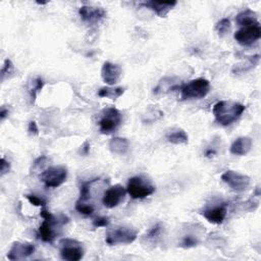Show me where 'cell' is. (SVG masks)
<instances>
[{"label": "cell", "instance_id": "2", "mask_svg": "<svg viewBox=\"0 0 261 261\" xmlns=\"http://www.w3.org/2000/svg\"><path fill=\"white\" fill-rule=\"evenodd\" d=\"M210 91V83L207 79L199 78L181 87V97L183 100L202 99Z\"/></svg>", "mask_w": 261, "mask_h": 261}, {"label": "cell", "instance_id": "6", "mask_svg": "<svg viewBox=\"0 0 261 261\" xmlns=\"http://www.w3.org/2000/svg\"><path fill=\"white\" fill-rule=\"evenodd\" d=\"M123 121L122 114L116 107L105 108L99 121V130L103 135H110L115 133L121 126Z\"/></svg>", "mask_w": 261, "mask_h": 261}, {"label": "cell", "instance_id": "5", "mask_svg": "<svg viewBox=\"0 0 261 261\" xmlns=\"http://www.w3.org/2000/svg\"><path fill=\"white\" fill-rule=\"evenodd\" d=\"M67 179V169L64 166H51L41 172L40 180L46 188H57Z\"/></svg>", "mask_w": 261, "mask_h": 261}, {"label": "cell", "instance_id": "1", "mask_svg": "<svg viewBox=\"0 0 261 261\" xmlns=\"http://www.w3.org/2000/svg\"><path fill=\"white\" fill-rule=\"evenodd\" d=\"M245 109L246 106L241 103L221 100L214 104L212 113L217 124L228 127L237 122L242 117Z\"/></svg>", "mask_w": 261, "mask_h": 261}, {"label": "cell", "instance_id": "4", "mask_svg": "<svg viewBox=\"0 0 261 261\" xmlns=\"http://www.w3.org/2000/svg\"><path fill=\"white\" fill-rule=\"evenodd\" d=\"M138 237V232L131 227H118L116 229L109 230L106 234L105 242L109 246H116L121 244H131Z\"/></svg>", "mask_w": 261, "mask_h": 261}, {"label": "cell", "instance_id": "19", "mask_svg": "<svg viewBox=\"0 0 261 261\" xmlns=\"http://www.w3.org/2000/svg\"><path fill=\"white\" fill-rule=\"evenodd\" d=\"M236 23L241 27L258 23L257 14L251 10H246L236 17Z\"/></svg>", "mask_w": 261, "mask_h": 261}, {"label": "cell", "instance_id": "11", "mask_svg": "<svg viewBox=\"0 0 261 261\" xmlns=\"http://www.w3.org/2000/svg\"><path fill=\"white\" fill-rule=\"evenodd\" d=\"M35 252V246L28 242H15L9 251L8 258L12 261L15 260H23L31 255H33Z\"/></svg>", "mask_w": 261, "mask_h": 261}, {"label": "cell", "instance_id": "9", "mask_svg": "<svg viewBox=\"0 0 261 261\" xmlns=\"http://www.w3.org/2000/svg\"><path fill=\"white\" fill-rule=\"evenodd\" d=\"M221 180L235 192H244L250 186V178L235 170H227L221 175Z\"/></svg>", "mask_w": 261, "mask_h": 261}, {"label": "cell", "instance_id": "25", "mask_svg": "<svg viewBox=\"0 0 261 261\" xmlns=\"http://www.w3.org/2000/svg\"><path fill=\"white\" fill-rule=\"evenodd\" d=\"M44 86V82L41 78H37L35 81H34V87L32 88V91H31V97H32V100L34 101L36 96H37V93H39Z\"/></svg>", "mask_w": 261, "mask_h": 261}, {"label": "cell", "instance_id": "29", "mask_svg": "<svg viewBox=\"0 0 261 261\" xmlns=\"http://www.w3.org/2000/svg\"><path fill=\"white\" fill-rule=\"evenodd\" d=\"M11 170V163L5 158H2V163H0V176L4 177L6 173L10 172Z\"/></svg>", "mask_w": 261, "mask_h": 261}, {"label": "cell", "instance_id": "20", "mask_svg": "<svg viewBox=\"0 0 261 261\" xmlns=\"http://www.w3.org/2000/svg\"><path fill=\"white\" fill-rule=\"evenodd\" d=\"M125 93V88L123 87H117V88H113V87H103L98 91V96L103 98H109V99H118Z\"/></svg>", "mask_w": 261, "mask_h": 261}, {"label": "cell", "instance_id": "16", "mask_svg": "<svg viewBox=\"0 0 261 261\" xmlns=\"http://www.w3.org/2000/svg\"><path fill=\"white\" fill-rule=\"evenodd\" d=\"M252 148V139L250 137H240L231 145V153L238 156L246 155Z\"/></svg>", "mask_w": 261, "mask_h": 261}, {"label": "cell", "instance_id": "8", "mask_svg": "<svg viewBox=\"0 0 261 261\" xmlns=\"http://www.w3.org/2000/svg\"><path fill=\"white\" fill-rule=\"evenodd\" d=\"M260 37H261V28H260L259 22L249 26L242 27L234 35L235 40L242 46H251L256 41H258Z\"/></svg>", "mask_w": 261, "mask_h": 261}, {"label": "cell", "instance_id": "14", "mask_svg": "<svg viewBox=\"0 0 261 261\" xmlns=\"http://www.w3.org/2000/svg\"><path fill=\"white\" fill-rule=\"evenodd\" d=\"M80 17L83 22L88 24H96L100 22L105 16L106 13L101 8H92L84 6L79 10Z\"/></svg>", "mask_w": 261, "mask_h": 261}, {"label": "cell", "instance_id": "24", "mask_svg": "<svg viewBox=\"0 0 261 261\" xmlns=\"http://www.w3.org/2000/svg\"><path fill=\"white\" fill-rule=\"evenodd\" d=\"M199 244L198 239L195 236L192 235H187L183 238V241L181 243V246L184 248H191V247H195Z\"/></svg>", "mask_w": 261, "mask_h": 261}, {"label": "cell", "instance_id": "27", "mask_svg": "<svg viewBox=\"0 0 261 261\" xmlns=\"http://www.w3.org/2000/svg\"><path fill=\"white\" fill-rule=\"evenodd\" d=\"M26 198L30 201V203L34 206H45L46 205V201L36 195H27Z\"/></svg>", "mask_w": 261, "mask_h": 261}, {"label": "cell", "instance_id": "22", "mask_svg": "<svg viewBox=\"0 0 261 261\" xmlns=\"http://www.w3.org/2000/svg\"><path fill=\"white\" fill-rule=\"evenodd\" d=\"M231 30V21L227 18L221 19L216 25H215V31L218 34L219 37H223L228 34V32Z\"/></svg>", "mask_w": 261, "mask_h": 261}, {"label": "cell", "instance_id": "17", "mask_svg": "<svg viewBox=\"0 0 261 261\" xmlns=\"http://www.w3.org/2000/svg\"><path fill=\"white\" fill-rule=\"evenodd\" d=\"M108 147L111 153L118 155H125L130 149V143L126 138L115 137L109 141Z\"/></svg>", "mask_w": 261, "mask_h": 261}, {"label": "cell", "instance_id": "15", "mask_svg": "<svg viewBox=\"0 0 261 261\" xmlns=\"http://www.w3.org/2000/svg\"><path fill=\"white\" fill-rule=\"evenodd\" d=\"M177 2H147L142 4V7H145L151 11H153L158 17L164 18L173 8L177 6Z\"/></svg>", "mask_w": 261, "mask_h": 261}, {"label": "cell", "instance_id": "18", "mask_svg": "<svg viewBox=\"0 0 261 261\" xmlns=\"http://www.w3.org/2000/svg\"><path fill=\"white\" fill-rule=\"evenodd\" d=\"M175 81V78H164L162 79L159 84L157 85L156 88H154V94H160V93H165L168 91H173L175 89H178L181 87L177 82Z\"/></svg>", "mask_w": 261, "mask_h": 261}, {"label": "cell", "instance_id": "10", "mask_svg": "<svg viewBox=\"0 0 261 261\" xmlns=\"http://www.w3.org/2000/svg\"><path fill=\"white\" fill-rule=\"evenodd\" d=\"M126 194H127V190L122 185L120 184L115 185L103 193L102 204L106 208H109V209L115 208L125 200Z\"/></svg>", "mask_w": 261, "mask_h": 261}, {"label": "cell", "instance_id": "28", "mask_svg": "<svg viewBox=\"0 0 261 261\" xmlns=\"http://www.w3.org/2000/svg\"><path fill=\"white\" fill-rule=\"evenodd\" d=\"M109 225V218L106 216H100L93 220V226L95 228H106Z\"/></svg>", "mask_w": 261, "mask_h": 261}, {"label": "cell", "instance_id": "21", "mask_svg": "<svg viewBox=\"0 0 261 261\" xmlns=\"http://www.w3.org/2000/svg\"><path fill=\"white\" fill-rule=\"evenodd\" d=\"M167 141L171 144L176 145H182V144H188L189 142V137L187 133L184 130H176L175 132H171L170 134L167 135Z\"/></svg>", "mask_w": 261, "mask_h": 261}, {"label": "cell", "instance_id": "31", "mask_svg": "<svg viewBox=\"0 0 261 261\" xmlns=\"http://www.w3.org/2000/svg\"><path fill=\"white\" fill-rule=\"evenodd\" d=\"M28 131L30 134L32 135H38L39 134V130H38V127H37V124L35 121H31L29 123V126H28Z\"/></svg>", "mask_w": 261, "mask_h": 261}, {"label": "cell", "instance_id": "7", "mask_svg": "<svg viewBox=\"0 0 261 261\" xmlns=\"http://www.w3.org/2000/svg\"><path fill=\"white\" fill-rule=\"evenodd\" d=\"M60 256L66 261H79L84 257L83 244L72 239H62L59 241Z\"/></svg>", "mask_w": 261, "mask_h": 261}, {"label": "cell", "instance_id": "12", "mask_svg": "<svg viewBox=\"0 0 261 261\" xmlns=\"http://www.w3.org/2000/svg\"><path fill=\"white\" fill-rule=\"evenodd\" d=\"M209 222L220 225L225 221L228 214V207L226 203H217V205L209 206L200 212Z\"/></svg>", "mask_w": 261, "mask_h": 261}, {"label": "cell", "instance_id": "32", "mask_svg": "<svg viewBox=\"0 0 261 261\" xmlns=\"http://www.w3.org/2000/svg\"><path fill=\"white\" fill-rule=\"evenodd\" d=\"M9 115V109H7L5 106L2 107V111H0V118H2V121H5V119L8 117Z\"/></svg>", "mask_w": 261, "mask_h": 261}, {"label": "cell", "instance_id": "26", "mask_svg": "<svg viewBox=\"0 0 261 261\" xmlns=\"http://www.w3.org/2000/svg\"><path fill=\"white\" fill-rule=\"evenodd\" d=\"M13 70H14V64H13L12 60L11 59H6L5 64H4L3 69H2V80L4 81L7 76H9L11 72H13Z\"/></svg>", "mask_w": 261, "mask_h": 261}, {"label": "cell", "instance_id": "23", "mask_svg": "<svg viewBox=\"0 0 261 261\" xmlns=\"http://www.w3.org/2000/svg\"><path fill=\"white\" fill-rule=\"evenodd\" d=\"M76 209L84 215H91L94 212V207L92 204H89L88 202H83V201H77Z\"/></svg>", "mask_w": 261, "mask_h": 261}, {"label": "cell", "instance_id": "30", "mask_svg": "<svg viewBox=\"0 0 261 261\" xmlns=\"http://www.w3.org/2000/svg\"><path fill=\"white\" fill-rule=\"evenodd\" d=\"M160 232H161V225H160V223H157L156 226H154V227L149 231L147 237H148L149 239H153V238L157 237V236L160 234Z\"/></svg>", "mask_w": 261, "mask_h": 261}, {"label": "cell", "instance_id": "13", "mask_svg": "<svg viewBox=\"0 0 261 261\" xmlns=\"http://www.w3.org/2000/svg\"><path fill=\"white\" fill-rule=\"evenodd\" d=\"M122 67L117 63H113L110 61H106L103 63L101 68V77L105 84L108 86H114L119 83L122 76Z\"/></svg>", "mask_w": 261, "mask_h": 261}, {"label": "cell", "instance_id": "3", "mask_svg": "<svg viewBox=\"0 0 261 261\" xmlns=\"http://www.w3.org/2000/svg\"><path fill=\"white\" fill-rule=\"evenodd\" d=\"M155 190V187L147 179L141 176L131 178L127 186V193L133 199H144L152 195Z\"/></svg>", "mask_w": 261, "mask_h": 261}]
</instances>
